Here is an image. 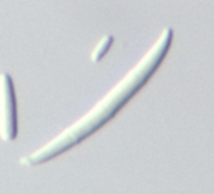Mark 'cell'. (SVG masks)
Here are the masks:
<instances>
[{"label": "cell", "mask_w": 214, "mask_h": 194, "mask_svg": "<svg viewBox=\"0 0 214 194\" xmlns=\"http://www.w3.org/2000/svg\"><path fill=\"white\" fill-rule=\"evenodd\" d=\"M171 36L172 30H164L160 38L148 52V54L117 86L114 87V89L107 96H104L102 101H99L87 115H84L79 122L73 124L59 137L47 144L46 146L41 147L32 156L23 158L22 164L38 165L48 159H52L64 150L83 140L85 137L90 136L97 129L103 126V124L109 122L139 90L140 87L145 84L149 77L159 66V63L163 61V57L165 56L170 46Z\"/></svg>", "instance_id": "obj_1"}, {"label": "cell", "mask_w": 214, "mask_h": 194, "mask_svg": "<svg viewBox=\"0 0 214 194\" xmlns=\"http://www.w3.org/2000/svg\"><path fill=\"white\" fill-rule=\"evenodd\" d=\"M0 134L7 141L16 137L15 96L12 80L7 74L0 75Z\"/></svg>", "instance_id": "obj_2"}, {"label": "cell", "mask_w": 214, "mask_h": 194, "mask_svg": "<svg viewBox=\"0 0 214 194\" xmlns=\"http://www.w3.org/2000/svg\"><path fill=\"white\" fill-rule=\"evenodd\" d=\"M111 43H112V36L111 35L104 36L102 40L99 41V43L97 45V47L95 48V50L92 52V55H91L92 61H94V62L99 61V58L102 57V56L109 50Z\"/></svg>", "instance_id": "obj_3"}]
</instances>
